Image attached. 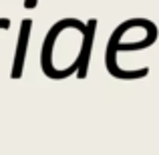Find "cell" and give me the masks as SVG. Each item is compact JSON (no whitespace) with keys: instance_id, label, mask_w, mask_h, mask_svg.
<instances>
[{"instance_id":"cell-1","label":"cell","mask_w":159,"mask_h":155,"mask_svg":"<svg viewBox=\"0 0 159 155\" xmlns=\"http://www.w3.org/2000/svg\"><path fill=\"white\" fill-rule=\"evenodd\" d=\"M28 34H30V20H22V28H20V43H18V51H16L14 66H12V79H18L20 73H22V62H24V52H26Z\"/></svg>"},{"instance_id":"cell-2","label":"cell","mask_w":159,"mask_h":155,"mask_svg":"<svg viewBox=\"0 0 159 155\" xmlns=\"http://www.w3.org/2000/svg\"><path fill=\"white\" fill-rule=\"evenodd\" d=\"M95 26H97V20H89L85 30V40H83V51H81V61H79V77H85L87 75V65H89V57H91V44H93V34H95Z\"/></svg>"},{"instance_id":"cell-3","label":"cell","mask_w":159,"mask_h":155,"mask_svg":"<svg viewBox=\"0 0 159 155\" xmlns=\"http://www.w3.org/2000/svg\"><path fill=\"white\" fill-rule=\"evenodd\" d=\"M0 28H8V20L6 18H0Z\"/></svg>"}]
</instances>
